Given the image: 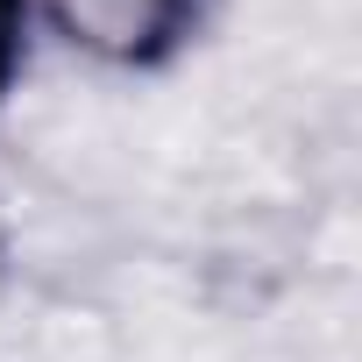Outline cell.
Returning a JSON list of instances; mask_svg holds the SVG:
<instances>
[{"instance_id":"6da1fadb","label":"cell","mask_w":362,"mask_h":362,"mask_svg":"<svg viewBox=\"0 0 362 362\" xmlns=\"http://www.w3.org/2000/svg\"><path fill=\"white\" fill-rule=\"evenodd\" d=\"M29 8H43V22L71 50L114 71H163L199 43L214 0H29Z\"/></svg>"},{"instance_id":"7a4b0ae2","label":"cell","mask_w":362,"mask_h":362,"mask_svg":"<svg viewBox=\"0 0 362 362\" xmlns=\"http://www.w3.org/2000/svg\"><path fill=\"white\" fill-rule=\"evenodd\" d=\"M29 0H0V93L15 86V71H22V57H29Z\"/></svg>"}]
</instances>
